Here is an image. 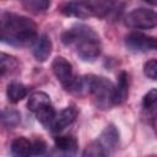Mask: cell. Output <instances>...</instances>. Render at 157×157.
<instances>
[{
    "label": "cell",
    "instance_id": "obj_9",
    "mask_svg": "<svg viewBox=\"0 0 157 157\" xmlns=\"http://www.w3.org/2000/svg\"><path fill=\"white\" fill-rule=\"evenodd\" d=\"M98 142L103 146L107 153L114 151L119 145V131L115 128V125L109 124L104 128V130L101 132L98 137Z\"/></svg>",
    "mask_w": 157,
    "mask_h": 157
},
{
    "label": "cell",
    "instance_id": "obj_4",
    "mask_svg": "<svg viewBox=\"0 0 157 157\" xmlns=\"http://www.w3.org/2000/svg\"><path fill=\"white\" fill-rule=\"evenodd\" d=\"M124 22L130 28L150 29L157 26V12L151 9L139 7L129 12L125 16Z\"/></svg>",
    "mask_w": 157,
    "mask_h": 157
},
{
    "label": "cell",
    "instance_id": "obj_17",
    "mask_svg": "<svg viewBox=\"0 0 157 157\" xmlns=\"http://www.w3.org/2000/svg\"><path fill=\"white\" fill-rule=\"evenodd\" d=\"M22 6L34 13L44 12L50 6V0H20Z\"/></svg>",
    "mask_w": 157,
    "mask_h": 157
},
{
    "label": "cell",
    "instance_id": "obj_2",
    "mask_svg": "<svg viewBox=\"0 0 157 157\" xmlns=\"http://www.w3.org/2000/svg\"><path fill=\"white\" fill-rule=\"evenodd\" d=\"M61 42L67 47H75L77 55L83 61H93L101 54L98 34L88 26L77 23L61 34Z\"/></svg>",
    "mask_w": 157,
    "mask_h": 157
},
{
    "label": "cell",
    "instance_id": "obj_20",
    "mask_svg": "<svg viewBox=\"0 0 157 157\" xmlns=\"http://www.w3.org/2000/svg\"><path fill=\"white\" fill-rule=\"evenodd\" d=\"M142 107L147 112L157 109V88H151L142 98Z\"/></svg>",
    "mask_w": 157,
    "mask_h": 157
},
{
    "label": "cell",
    "instance_id": "obj_10",
    "mask_svg": "<svg viewBox=\"0 0 157 157\" xmlns=\"http://www.w3.org/2000/svg\"><path fill=\"white\" fill-rule=\"evenodd\" d=\"M52 49H53V43H52L50 38L47 34H40L36 39V42H34V45H33V55H34L36 60L43 63L52 54Z\"/></svg>",
    "mask_w": 157,
    "mask_h": 157
},
{
    "label": "cell",
    "instance_id": "obj_8",
    "mask_svg": "<svg viewBox=\"0 0 157 157\" xmlns=\"http://www.w3.org/2000/svg\"><path fill=\"white\" fill-rule=\"evenodd\" d=\"M77 117V109L74 105H69L64 108L59 114L55 115L53 123L48 129H50L53 132H60L69 125H71Z\"/></svg>",
    "mask_w": 157,
    "mask_h": 157
},
{
    "label": "cell",
    "instance_id": "obj_14",
    "mask_svg": "<svg viewBox=\"0 0 157 157\" xmlns=\"http://www.w3.org/2000/svg\"><path fill=\"white\" fill-rule=\"evenodd\" d=\"M11 152L16 156H31L32 142L25 136L16 137L11 144Z\"/></svg>",
    "mask_w": 157,
    "mask_h": 157
},
{
    "label": "cell",
    "instance_id": "obj_13",
    "mask_svg": "<svg viewBox=\"0 0 157 157\" xmlns=\"http://www.w3.org/2000/svg\"><path fill=\"white\" fill-rule=\"evenodd\" d=\"M55 147L64 153H75L77 151V140L71 135H59L54 139Z\"/></svg>",
    "mask_w": 157,
    "mask_h": 157
},
{
    "label": "cell",
    "instance_id": "obj_11",
    "mask_svg": "<svg viewBox=\"0 0 157 157\" xmlns=\"http://www.w3.org/2000/svg\"><path fill=\"white\" fill-rule=\"evenodd\" d=\"M129 96V76L125 71L118 75L117 85L114 86V104H121L128 99Z\"/></svg>",
    "mask_w": 157,
    "mask_h": 157
},
{
    "label": "cell",
    "instance_id": "obj_23",
    "mask_svg": "<svg viewBox=\"0 0 157 157\" xmlns=\"http://www.w3.org/2000/svg\"><path fill=\"white\" fill-rule=\"evenodd\" d=\"M47 151V144L43 140H36L34 142H32V153L33 156H38V155H44Z\"/></svg>",
    "mask_w": 157,
    "mask_h": 157
},
{
    "label": "cell",
    "instance_id": "obj_12",
    "mask_svg": "<svg viewBox=\"0 0 157 157\" xmlns=\"http://www.w3.org/2000/svg\"><path fill=\"white\" fill-rule=\"evenodd\" d=\"M48 104H52L50 103V97L43 91L33 92L32 94H29L28 101H27V108L33 113L38 112L40 108H43Z\"/></svg>",
    "mask_w": 157,
    "mask_h": 157
},
{
    "label": "cell",
    "instance_id": "obj_21",
    "mask_svg": "<svg viewBox=\"0 0 157 157\" xmlns=\"http://www.w3.org/2000/svg\"><path fill=\"white\" fill-rule=\"evenodd\" d=\"M105 155H107V152L103 148V146L98 142V140L87 145V147L82 152V156H85V157H87V156L88 157H101V156H105Z\"/></svg>",
    "mask_w": 157,
    "mask_h": 157
},
{
    "label": "cell",
    "instance_id": "obj_15",
    "mask_svg": "<svg viewBox=\"0 0 157 157\" xmlns=\"http://www.w3.org/2000/svg\"><path fill=\"white\" fill-rule=\"evenodd\" d=\"M6 94L11 103H18L27 96V87L20 82H11L7 86Z\"/></svg>",
    "mask_w": 157,
    "mask_h": 157
},
{
    "label": "cell",
    "instance_id": "obj_19",
    "mask_svg": "<svg viewBox=\"0 0 157 157\" xmlns=\"http://www.w3.org/2000/svg\"><path fill=\"white\" fill-rule=\"evenodd\" d=\"M18 61L15 56L9 55L6 53H1L0 55V69H1V76H5L9 72H12L15 69H17Z\"/></svg>",
    "mask_w": 157,
    "mask_h": 157
},
{
    "label": "cell",
    "instance_id": "obj_16",
    "mask_svg": "<svg viewBox=\"0 0 157 157\" xmlns=\"http://www.w3.org/2000/svg\"><path fill=\"white\" fill-rule=\"evenodd\" d=\"M55 115H56V113H55V109L53 108L52 104H48V105L40 108L38 112H36L37 120H38L40 124H43L44 126H47V128L50 126V124L53 123Z\"/></svg>",
    "mask_w": 157,
    "mask_h": 157
},
{
    "label": "cell",
    "instance_id": "obj_6",
    "mask_svg": "<svg viewBox=\"0 0 157 157\" xmlns=\"http://www.w3.org/2000/svg\"><path fill=\"white\" fill-rule=\"evenodd\" d=\"M52 70L56 80L63 85L65 90H70L75 77L72 71V65L64 56H55L52 63Z\"/></svg>",
    "mask_w": 157,
    "mask_h": 157
},
{
    "label": "cell",
    "instance_id": "obj_1",
    "mask_svg": "<svg viewBox=\"0 0 157 157\" xmlns=\"http://www.w3.org/2000/svg\"><path fill=\"white\" fill-rule=\"evenodd\" d=\"M38 38L37 25L28 17L13 12L1 13V40L15 47L32 44Z\"/></svg>",
    "mask_w": 157,
    "mask_h": 157
},
{
    "label": "cell",
    "instance_id": "obj_7",
    "mask_svg": "<svg viewBox=\"0 0 157 157\" xmlns=\"http://www.w3.org/2000/svg\"><path fill=\"white\" fill-rule=\"evenodd\" d=\"M63 15L75 18H88L94 16V10L88 0H70L61 6Z\"/></svg>",
    "mask_w": 157,
    "mask_h": 157
},
{
    "label": "cell",
    "instance_id": "obj_22",
    "mask_svg": "<svg viewBox=\"0 0 157 157\" xmlns=\"http://www.w3.org/2000/svg\"><path fill=\"white\" fill-rule=\"evenodd\" d=\"M144 75L150 80H157V60L151 59L144 64Z\"/></svg>",
    "mask_w": 157,
    "mask_h": 157
},
{
    "label": "cell",
    "instance_id": "obj_18",
    "mask_svg": "<svg viewBox=\"0 0 157 157\" xmlns=\"http://www.w3.org/2000/svg\"><path fill=\"white\" fill-rule=\"evenodd\" d=\"M1 123L7 128H15L21 123V114L16 109H4L1 113Z\"/></svg>",
    "mask_w": 157,
    "mask_h": 157
},
{
    "label": "cell",
    "instance_id": "obj_5",
    "mask_svg": "<svg viewBox=\"0 0 157 157\" xmlns=\"http://www.w3.org/2000/svg\"><path fill=\"white\" fill-rule=\"evenodd\" d=\"M125 45L134 53H146L157 49V38L144 33L132 32L125 37Z\"/></svg>",
    "mask_w": 157,
    "mask_h": 157
},
{
    "label": "cell",
    "instance_id": "obj_24",
    "mask_svg": "<svg viewBox=\"0 0 157 157\" xmlns=\"http://www.w3.org/2000/svg\"><path fill=\"white\" fill-rule=\"evenodd\" d=\"M147 4H151V5H156L157 6V0H145Z\"/></svg>",
    "mask_w": 157,
    "mask_h": 157
},
{
    "label": "cell",
    "instance_id": "obj_3",
    "mask_svg": "<svg viewBox=\"0 0 157 157\" xmlns=\"http://www.w3.org/2000/svg\"><path fill=\"white\" fill-rule=\"evenodd\" d=\"M70 91L77 94H90L98 109H109L114 104V85L103 76L85 75L74 80Z\"/></svg>",
    "mask_w": 157,
    "mask_h": 157
}]
</instances>
